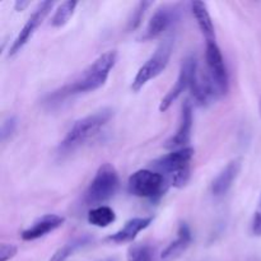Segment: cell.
<instances>
[{
    "label": "cell",
    "instance_id": "6da1fadb",
    "mask_svg": "<svg viewBox=\"0 0 261 261\" xmlns=\"http://www.w3.org/2000/svg\"><path fill=\"white\" fill-rule=\"evenodd\" d=\"M117 61V53L115 50H110L99 55L73 83L63 87L59 91H55L48 96L47 102L50 105L59 103L65 98L87 92H93L101 88L106 83L110 73L114 69Z\"/></svg>",
    "mask_w": 261,
    "mask_h": 261
},
{
    "label": "cell",
    "instance_id": "7a4b0ae2",
    "mask_svg": "<svg viewBox=\"0 0 261 261\" xmlns=\"http://www.w3.org/2000/svg\"><path fill=\"white\" fill-rule=\"evenodd\" d=\"M112 115H114L112 110L103 109L74 122L73 126L66 133L65 138L59 144V153L68 154L88 142L106 126Z\"/></svg>",
    "mask_w": 261,
    "mask_h": 261
},
{
    "label": "cell",
    "instance_id": "3957f363",
    "mask_svg": "<svg viewBox=\"0 0 261 261\" xmlns=\"http://www.w3.org/2000/svg\"><path fill=\"white\" fill-rule=\"evenodd\" d=\"M194 153L195 150L191 147L172 150L155 161L153 167L167 178L170 185L175 188H184L190 178V162Z\"/></svg>",
    "mask_w": 261,
    "mask_h": 261
},
{
    "label": "cell",
    "instance_id": "277c9868",
    "mask_svg": "<svg viewBox=\"0 0 261 261\" xmlns=\"http://www.w3.org/2000/svg\"><path fill=\"white\" fill-rule=\"evenodd\" d=\"M119 185L117 171L110 163H103L97 170L93 180L89 184L84 194V201L87 205L101 206L105 201L110 200L117 193Z\"/></svg>",
    "mask_w": 261,
    "mask_h": 261
},
{
    "label": "cell",
    "instance_id": "5b68a950",
    "mask_svg": "<svg viewBox=\"0 0 261 261\" xmlns=\"http://www.w3.org/2000/svg\"><path fill=\"white\" fill-rule=\"evenodd\" d=\"M168 181L157 171L139 170L133 173L127 181V189L132 195L144 199H157L168 188Z\"/></svg>",
    "mask_w": 261,
    "mask_h": 261
},
{
    "label": "cell",
    "instance_id": "8992f818",
    "mask_svg": "<svg viewBox=\"0 0 261 261\" xmlns=\"http://www.w3.org/2000/svg\"><path fill=\"white\" fill-rule=\"evenodd\" d=\"M172 41L166 40L160 45V47L154 51L152 56L140 66L137 75L133 79L132 89L134 92H139L149 81L160 75L170 63L172 55Z\"/></svg>",
    "mask_w": 261,
    "mask_h": 261
},
{
    "label": "cell",
    "instance_id": "52a82bcc",
    "mask_svg": "<svg viewBox=\"0 0 261 261\" xmlns=\"http://www.w3.org/2000/svg\"><path fill=\"white\" fill-rule=\"evenodd\" d=\"M205 65L206 74L211 79L212 86L214 87L217 96H224L229 89V78L223 55L217 41L205 42Z\"/></svg>",
    "mask_w": 261,
    "mask_h": 261
},
{
    "label": "cell",
    "instance_id": "ba28073f",
    "mask_svg": "<svg viewBox=\"0 0 261 261\" xmlns=\"http://www.w3.org/2000/svg\"><path fill=\"white\" fill-rule=\"evenodd\" d=\"M54 7V2H42L40 5L37 7V9L32 13L28 20L25 22V24L23 25V28L20 30L19 35L17 36V38L14 40L13 45L10 46L9 48V56H14L15 54L19 53L20 50L23 48V46L30 41V38L32 37L33 33L36 32L38 27L41 25V23L43 22L47 14L50 13V10L53 9Z\"/></svg>",
    "mask_w": 261,
    "mask_h": 261
},
{
    "label": "cell",
    "instance_id": "9c48e42d",
    "mask_svg": "<svg viewBox=\"0 0 261 261\" xmlns=\"http://www.w3.org/2000/svg\"><path fill=\"white\" fill-rule=\"evenodd\" d=\"M178 19V9L175 5H163L155 10L150 20L148 22L147 28L142 35L143 41L154 40L160 37L165 31H167L176 20Z\"/></svg>",
    "mask_w": 261,
    "mask_h": 261
},
{
    "label": "cell",
    "instance_id": "30bf717a",
    "mask_svg": "<svg viewBox=\"0 0 261 261\" xmlns=\"http://www.w3.org/2000/svg\"><path fill=\"white\" fill-rule=\"evenodd\" d=\"M196 65H198V60H196L194 56H189V58H186L185 60H184V63L181 64L180 73H178L177 81H176L175 86L167 92V94H166L162 98V101H161V112L167 111L171 107V105L184 93V91L190 87L191 76H193L194 69L196 68Z\"/></svg>",
    "mask_w": 261,
    "mask_h": 261
},
{
    "label": "cell",
    "instance_id": "8fae6325",
    "mask_svg": "<svg viewBox=\"0 0 261 261\" xmlns=\"http://www.w3.org/2000/svg\"><path fill=\"white\" fill-rule=\"evenodd\" d=\"M193 122H194V114H193V106H191L190 101H185L182 105V110H181V117L180 124H178V129L170 139L166 140L165 148L171 150H177L186 148V144L190 142L191 138V130H193Z\"/></svg>",
    "mask_w": 261,
    "mask_h": 261
},
{
    "label": "cell",
    "instance_id": "7c38bea8",
    "mask_svg": "<svg viewBox=\"0 0 261 261\" xmlns=\"http://www.w3.org/2000/svg\"><path fill=\"white\" fill-rule=\"evenodd\" d=\"M64 222L65 219L58 214H45L41 218L36 219L28 228H25L20 237L23 241H35L58 229L59 227L63 226Z\"/></svg>",
    "mask_w": 261,
    "mask_h": 261
},
{
    "label": "cell",
    "instance_id": "4fadbf2b",
    "mask_svg": "<svg viewBox=\"0 0 261 261\" xmlns=\"http://www.w3.org/2000/svg\"><path fill=\"white\" fill-rule=\"evenodd\" d=\"M241 171V160H233L217 175L211 185V191L216 198L226 195L239 177Z\"/></svg>",
    "mask_w": 261,
    "mask_h": 261
},
{
    "label": "cell",
    "instance_id": "5bb4252c",
    "mask_svg": "<svg viewBox=\"0 0 261 261\" xmlns=\"http://www.w3.org/2000/svg\"><path fill=\"white\" fill-rule=\"evenodd\" d=\"M152 217H137L125 223V226L117 232H115L112 236L109 237V241L114 244H125V242H132L139 232L147 228L152 223Z\"/></svg>",
    "mask_w": 261,
    "mask_h": 261
},
{
    "label": "cell",
    "instance_id": "9a60e30c",
    "mask_svg": "<svg viewBox=\"0 0 261 261\" xmlns=\"http://www.w3.org/2000/svg\"><path fill=\"white\" fill-rule=\"evenodd\" d=\"M191 241H193V234H191L190 228H189V226L186 223H181L180 227H178L177 237H176L175 241L171 242L163 250L162 255H161V259L163 261H172L177 259L178 256H181L188 250Z\"/></svg>",
    "mask_w": 261,
    "mask_h": 261
},
{
    "label": "cell",
    "instance_id": "2e32d148",
    "mask_svg": "<svg viewBox=\"0 0 261 261\" xmlns=\"http://www.w3.org/2000/svg\"><path fill=\"white\" fill-rule=\"evenodd\" d=\"M191 12L195 17L201 33L205 37V42L206 41H216V30H214L213 20H212L205 3L193 2L191 3Z\"/></svg>",
    "mask_w": 261,
    "mask_h": 261
},
{
    "label": "cell",
    "instance_id": "e0dca14e",
    "mask_svg": "<svg viewBox=\"0 0 261 261\" xmlns=\"http://www.w3.org/2000/svg\"><path fill=\"white\" fill-rule=\"evenodd\" d=\"M116 221V214L110 206H94L88 213V222L94 227L105 228Z\"/></svg>",
    "mask_w": 261,
    "mask_h": 261
},
{
    "label": "cell",
    "instance_id": "ac0fdd59",
    "mask_svg": "<svg viewBox=\"0 0 261 261\" xmlns=\"http://www.w3.org/2000/svg\"><path fill=\"white\" fill-rule=\"evenodd\" d=\"M92 239L89 236H82L76 237V239L71 240L68 244L64 245L63 247L58 250L53 256L50 257L48 261H66L70 256H73L74 252H76L78 250H81L82 247L87 246V245L91 244Z\"/></svg>",
    "mask_w": 261,
    "mask_h": 261
},
{
    "label": "cell",
    "instance_id": "d6986e66",
    "mask_svg": "<svg viewBox=\"0 0 261 261\" xmlns=\"http://www.w3.org/2000/svg\"><path fill=\"white\" fill-rule=\"evenodd\" d=\"M76 5H78V2H73V0L64 2L54 13L53 18H51V24L56 28L64 27L73 17Z\"/></svg>",
    "mask_w": 261,
    "mask_h": 261
},
{
    "label": "cell",
    "instance_id": "ffe728a7",
    "mask_svg": "<svg viewBox=\"0 0 261 261\" xmlns=\"http://www.w3.org/2000/svg\"><path fill=\"white\" fill-rule=\"evenodd\" d=\"M127 261H154V252L149 245H132L126 254Z\"/></svg>",
    "mask_w": 261,
    "mask_h": 261
},
{
    "label": "cell",
    "instance_id": "44dd1931",
    "mask_svg": "<svg viewBox=\"0 0 261 261\" xmlns=\"http://www.w3.org/2000/svg\"><path fill=\"white\" fill-rule=\"evenodd\" d=\"M15 129H17V119L15 117H9V119L5 120L2 125V140L5 142V140L9 139L13 134H14Z\"/></svg>",
    "mask_w": 261,
    "mask_h": 261
},
{
    "label": "cell",
    "instance_id": "7402d4cb",
    "mask_svg": "<svg viewBox=\"0 0 261 261\" xmlns=\"http://www.w3.org/2000/svg\"><path fill=\"white\" fill-rule=\"evenodd\" d=\"M149 5H152V3L142 2V3H139V4H138L137 10H135L134 14H133L132 20H130V22H129L130 28H133V30H134V28H137L138 25L140 24V20H142L143 15H144L145 9H147V8L149 7Z\"/></svg>",
    "mask_w": 261,
    "mask_h": 261
},
{
    "label": "cell",
    "instance_id": "603a6c76",
    "mask_svg": "<svg viewBox=\"0 0 261 261\" xmlns=\"http://www.w3.org/2000/svg\"><path fill=\"white\" fill-rule=\"evenodd\" d=\"M251 233L256 237H261V198L257 208L255 211L251 222Z\"/></svg>",
    "mask_w": 261,
    "mask_h": 261
},
{
    "label": "cell",
    "instance_id": "cb8c5ba5",
    "mask_svg": "<svg viewBox=\"0 0 261 261\" xmlns=\"http://www.w3.org/2000/svg\"><path fill=\"white\" fill-rule=\"evenodd\" d=\"M18 249L14 245L3 244L0 246V261H9L17 255Z\"/></svg>",
    "mask_w": 261,
    "mask_h": 261
},
{
    "label": "cell",
    "instance_id": "d4e9b609",
    "mask_svg": "<svg viewBox=\"0 0 261 261\" xmlns=\"http://www.w3.org/2000/svg\"><path fill=\"white\" fill-rule=\"evenodd\" d=\"M28 5H30V2H23V0H18V2L15 3L14 8H15V10H17V12H20V10H24L25 8L28 7Z\"/></svg>",
    "mask_w": 261,
    "mask_h": 261
},
{
    "label": "cell",
    "instance_id": "484cf974",
    "mask_svg": "<svg viewBox=\"0 0 261 261\" xmlns=\"http://www.w3.org/2000/svg\"><path fill=\"white\" fill-rule=\"evenodd\" d=\"M97 261H116L115 257H107V259H102V260H97Z\"/></svg>",
    "mask_w": 261,
    "mask_h": 261
},
{
    "label": "cell",
    "instance_id": "4316f807",
    "mask_svg": "<svg viewBox=\"0 0 261 261\" xmlns=\"http://www.w3.org/2000/svg\"><path fill=\"white\" fill-rule=\"evenodd\" d=\"M259 112H260V116H261V98H260V102H259Z\"/></svg>",
    "mask_w": 261,
    "mask_h": 261
}]
</instances>
